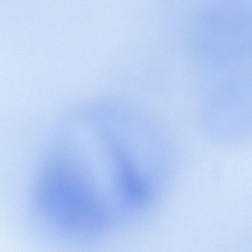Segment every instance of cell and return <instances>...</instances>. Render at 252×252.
Wrapping results in <instances>:
<instances>
[{"label": "cell", "mask_w": 252, "mask_h": 252, "mask_svg": "<svg viewBox=\"0 0 252 252\" xmlns=\"http://www.w3.org/2000/svg\"><path fill=\"white\" fill-rule=\"evenodd\" d=\"M46 189L39 200L44 220L60 232L74 236H89L104 223L103 212L96 199L87 189L70 180H59Z\"/></svg>", "instance_id": "6da1fadb"}, {"label": "cell", "mask_w": 252, "mask_h": 252, "mask_svg": "<svg viewBox=\"0 0 252 252\" xmlns=\"http://www.w3.org/2000/svg\"><path fill=\"white\" fill-rule=\"evenodd\" d=\"M120 163L122 186L125 194L131 200L141 201L146 195L143 183L131 169L129 163L123 157Z\"/></svg>", "instance_id": "7a4b0ae2"}]
</instances>
